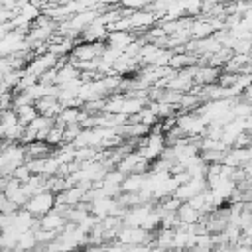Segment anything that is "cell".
I'll list each match as a JSON object with an SVG mask.
<instances>
[{
  "label": "cell",
  "instance_id": "1",
  "mask_svg": "<svg viewBox=\"0 0 252 252\" xmlns=\"http://www.w3.org/2000/svg\"><path fill=\"white\" fill-rule=\"evenodd\" d=\"M53 207H55V193L43 191V193H37V195L30 197L28 203H26L22 209L28 211L32 217L41 219L43 215H47L49 211H53Z\"/></svg>",
  "mask_w": 252,
  "mask_h": 252
},
{
  "label": "cell",
  "instance_id": "2",
  "mask_svg": "<svg viewBox=\"0 0 252 252\" xmlns=\"http://www.w3.org/2000/svg\"><path fill=\"white\" fill-rule=\"evenodd\" d=\"M106 43L104 41H77V45L71 51V57H75L77 61H94L98 57H102Z\"/></svg>",
  "mask_w": 252,
  "mask_h": 252
},
{
  "label": "cell",
  "instance_id": "3",
  "mask_svg": "<svg viewBox=\"0 0 252 252\" xmlns=\"http://www.w3.org/2000/svg\"><path fill=\"white\" fill-rule=\"evenodd\" d=\"M136 39H138V35L132 33V32H108V37H106L104 43L124 53Z\"/></svg>",
  "mask_w": 252,
  "mask_h": 252
},
{
  "label": "cell",
  "instance_id": "4",
  "mask_svg": "<svg viewBox=\"0 0 252 252\" xmlns=\"http://www.w3.org/2000/svg\"><path fill=\"white\" fill-rule=\"evenodd\" d=\"M37 222H39V228H43V230L61 232V230L65 228V224H67V219H65L63 213H57V211L53 209V211H49L47 215H43L41 219H37Z\"/></svg>",
  "mask_w": 252,
  "mask_h": 252
},
{
  "label": "cell",
  "instance_id": "5",
  "mask_svg": "<svg viewBox=\"0 0 252 252\" xmlns=\"http://www.w3.org/2000/svg\"><path fill=\"white\" fill-rule=\"evenodd\" d=\"M85 110L83 108H63L57 118H55V124L61 126V128H67V126H73V124H79L81 126V120L85 118Z\"/></svg>",
  "mask_w": 252,
  "mask_h": 252
},
{
  "label": "cell",
  "instance_id": "6",
  "mask_svg": "<svg viewBox=\"0 0 252 252\" xmlns=\"http://www.w3.org/2000/svg\"><path fill=\"white\" fill-rule=\"evenodd\" d=\"M106 37H108V28L102 26V24H98L96 20L89 28H85L83 33H81V41H91V43H94V41H106Z\"/></svg>",
  "mask_w": 252,
  "mask_h": 252
},
{
  "label": "cell",
  "instance_id": "7",
  "mask_svg": "<svg viewBox=\"0 0 252 252\" xmlns=\"http://www.w3.org/2000/svg\"><path fill=\"white\" fill-rule=\"evenodd\" d=\"M177 217L181 224H197L203 215L197 209H193L189 203H181V207L177 209Z\"/></svg>",
  "mask_w": 252,
  "mask_h": 252
},
{
  "label": "cell",
  "instance_id": "8",
  "mask_svg": "<svg viewBox=\"0 0 252 252\" xmlns=\"http://www.w3.org/2000/svg\"><path fill=\"white\" fill-rule=\"evenodd\" d=\"M14 110H16V114H18V120H20L22 126H30V124L39 116L35 104H24V106H18V108H14Z\"/></svg>",
  "mask_w": 252,
  "mask_h": 252
},
{
  "label": "cell",
  "instance_id": "9",
  "mask_svg": "<svg viewBox=\"0 0 252 252\" xmlns=\"http://www.w3.org/2000/svg\"><path fill=\"white\" fill-rule=\"evenodd\" d=\"M63 130H65V128H61V126L55 124V126L49 130L45 142H47L49 146H61V144H63Z\"/></svg>",
  "mask_w": 252,
  "mask_h": 252
},
{
  "label": "cell",
  "instance_id": "10",
  "mask_svg": "<svg viewBox=\"0 0 252 252\" xmlns=\"http://www.w3.org/2000/svg\"><path fill=\"white\" fill-rule=\"evenodd\" d=\"M12 177H14V179H18L20 183H26V181L32 177V171L28 169V165H26V163H22V165H18V167L14 169Z\"/></svg>",
  "mask_w": 252,
  "mask_h": 252
}]
</instances>
